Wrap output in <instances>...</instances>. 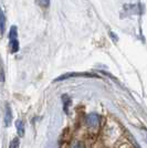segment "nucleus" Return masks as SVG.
<instances>
[{"label": "nucleus", "mask_w": 147, "mask_h": 148, "mask_svg": "<svg viewBox=\"0 0 147 148\" xmlns=\"http://www.w3.org/2000/svg\"><path fill=\"white\" fill-rule=\"evenodd\" d=\"M86 124L91 128H96L100 124V116L98 114H90L86 117Z\"/></svg>", "instance_id": "nucleus-1"}, {"label": "nucleus", "mask_w": 147, "mask_h": 148, "mask_svg": "<svg viewBox=\"0 0 147 148\" xmlns=\"http://www.w3.org/2000/svg\"><path fill=\"white\" fill-rule=\"evenodd\" d=\"M74 76H90V77H98L96 74H92V73H65L59 76L55 81H63L67 80L69 77H74Z\"/></svg>", "instance_id": "nucleus-2"}, {"label": "nucleus", "mask_w": 147, "mask_h": 148, "mask_svg": "<svg viewBox=\"0 0 147 148\" xmlns=\"http://www.w3.org/2000/svg\"><path fill=\"white\" fill-rule=\"evenodd\" d=\"M12 122V111L10 105H6V112H5V125L6 126H10V124Z\"/></svg>", "instance_id": "nucleus-3"}, {"label": "nucleus", "mask_w": 147, "mask_h": 148, "mask_svg": "<svg viewBox=\"0 0 147 148\" xmlns=\"http://www.w3.org/2000/svg\"><path fill=\"white\" fill-rule=\"evenodd\" d=\"M62 102H63V110H64V112L69 113V107L71 106V103H72L71 99L67 96V94H64V95H62Z\"/></svg>", "instance_id": "nucleus-4"}, {"label": "nucleus", "mask_w": 147, "mask_h": 148, "mask_svg": "<svg viewBox=\"0 0 147 148\" xmlns=\"http://www.w3.org/2000/svg\"><path fill=\"white\" fill-rule=\"evenodd\" d=\"M9 40L13 41V40H18V30H17V27L12 25L10 32H9Z\"/></svg>", "instance_id": "nucleus-5"}, {"label": "nucleus", "mask_w": 147, "mask_h": 148, "mask_svg": "<svg viewBox=\"0 0 147 148\" xmlns=\"http://www.w3.org/2000/svg\"><path fill=\"white\" fill-rule=\"evenodd\" d=\"M16 127H17V132H18L20 137H22V136L25 135V125L22 123V121H17Z\"/></svg>", "instance_id": "nucleus-6"}, {"label": "nucleus", "mask_w": 147, "mask_h": 148, "mask_svg": "<svg viewBox=\"0 0 147 148\" xmlns=\"http://www.w3.org/2000/svg\"><path fill=\"white\" fill-rule=\"evenodd\" d=\"M10 47H11V52H12V53L18 52V51H19V41H18V40L10 41Z\"/></svg>", "instance_id": "nucleus-7"}, {"label": "nucleus", "mask_w": 147, "mask_h": 148, "mask_svg": "<svg viewBox=\"0 0 147 148\" xmlns=\"http://www.w3.org/2000/svg\"><path fill=\"white\" fill-rule=\"evenodd\" d=\"M36 2L42 8H48L50 5V0H36Z\"/></svg>", "instance_id": "nucleus-8"}, {"label": "nucleus", "mask_w": 147, "mask_h": 148, "mask_svg": "<svg viewBox=\"0 0 147 148\" xmlns=\"http://www.w3.org/2000/svg\"><path fill=\"white\" fill-rule=\"evenodd\" d=\"M5 25H6V18H5V13L3 11L1 12V34H3V32H5Z\"/></svg>", "instance_id": "nucleus-9"}, {"label": "nucleus", "mask_w": 147, "mask_h": 148, "mask_svg": "<svg viewBox=\"0 0 147 148\" xmlns=\"http://www.w3.org/2000/svg\"><path fill=\"white\" fill-rule=\"evenodd\" d=\"M18 146H19V138L16 137V138H13L12 140H11L9 148H18Z\"/></svg>", "instance_id": "nucleus-10"}, {"label": "nucleus", "mask_w": 147, "mask_h": 148, "mask_svg": "<svg viewBox=\"0 0 147 148\" xmlns=\"http://www.w3.org/2000/svg\"><path fill=\"white\" fill-rule=\"evenodd\" d=\"M72 148H85V146H84V144L82 142H76L72 146Z\"/></svg>", "instance_id": "nucleus-11"}, {"label": "nucleus", "mask_w": 147, "mask_h": 148, "mask_svg": "<svg viewBox=\"0 0 147 148\" xmlns=\"http://www.w3.org/2000/svg\"><path fill=\"white\" fill-rule=\"evenodd\" d=\"M1 81H2V82L5 81V73H3V70H1Z\"/></svg>", "instance_id": "nucleus-12"}]
</instances>
